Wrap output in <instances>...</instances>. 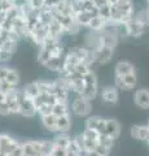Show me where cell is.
Listing matches in <instances>:
<instances>
[{"mask_svg":"<svg viewBox=\"0 0 149 156\" xmlns=\"http://www.w3.org/2000/svg\"><path fill=\"white\" fill-rule=\"evenodd\" d=\"M65 47L62 46L61 41H56V39H51V41L44 42L39 47V52H38V61L42 66L53 73L61 72L62 62H64L65 57Z\"/></svg>","mask_w":149,"mask_h":156,"instance_id":"obj_1","label":"cell"},{"mask_svg":"<svg viewBox=\"0 0 149 156\" xmlns=\"http://www.w3.org/2000/svg\"><path fill=\"white\" fill-rule=\"evenodd\" d=\"M52 139H26L22 140L23 156H49Z\"/></svg>","mask_w":149,"mask_h":156,"instance_id":"obj_2","label":"cell"},{"mask_svg":"<svg viewBox=\"0 0 149 156\" xmlns=\"http://www.w3.org/2000/svg\"><path fill=\"white\" fill-rule=\"evenodd\" d=\"M70 113L78 119H87L92 115V101L82 95H75L70 101Z\"/></svg>","mask_w":149,"mask_h":156,"instance_id":"obj_3","label":"cell"},{"mask_svg":"<svg viewBox=\"0 0 149 156\" xmlns=\"http://www.w3.org/2000/svg\"><path fill=\"white\" fill-rule=\"evenodd\" d=\"M99 81L97 77H96V73L93 72V69H90L87 73L84 74V90L82 96L87 98L92 101L93 99H96L99 95Z\"/></svg>","mask_w":149,"mask_h":156,"instance_id":"obj_4","label":"cell"},{"mask_svg":"<svg viewBox=\"0 0 149 156\" xmlns=\"http://www.w3.org/2000/svg\"><path fill=\"white\" fill-rule=\"evenodd\" d=\"M119 91H134L137 85V74L136 73H130L126 76H114V83Z\"/></svg>","mask_w":149,"mask_h":156,"instance_id":"obj_5","label":"cell"},{"mask_svg":"<svg viewBox=\"0 0 149 156\" xmlns=\"http://www.w3.org/2000/svg\"><path fill=\"white\" fill-rule=\"evenodd\" d=\"M119 91L114 85H107L104 87H100L99 89V98L100 100L103 101L104 104L108 105H114L118 103L119 100Z\"/></svg>","mask_w":149,"mask_h":156,"instance_id":"obj_6","label":"cell"},{"mask_svg":"<svg viewBox=\"0 0 149 156\" xmlns=\"http://www.w3.org/2000/svg\"><path fill=\"white\" fill-rule=\"evenodd\" d=\"M18 103H20V116L27 117V119L36 116V108H35L34 100L27 98L22 92L21 89H20V95H18Z\"/></svg>","mask_w":149,"mask_h":156,"instance_id":"obj_7","label":"cell"},{"mask_svg":"<svg viewBox=\"0 0 149 156\" xmlns=\"http://www.w3.org/2000/svg\"><path fill=\"white\" fill-rule=\"evenodd\" d=\"M114 50L115 48H113V47L103 46V47H100V48H97V50H95V51H91V53H92L93 64L107 65L108 62H110V60L113 58Z\"/></svg>","mask_w":149,"mask_h":156,"instance_id":"obj_8","label":"cell"},{"mask_svg":"<svg viewBox=\"0 0 149 156\" xmlns=\"http://www.w3.org/2000/svg\"><path fill=\"white\" fill-rule=\"evenodd\" d=\"M21 142L22 140L16 138V136L12 134L0 133V151H2L4 155L11 154L12 151L18 148L21 146Z\"/></svg>","mask_w":149,"mask_h":156,"instance_id":"obj_9","label":"cell"},{"mask_svg":"<svg viewBox=\"0 0 149 156\" xmlns=\"http://www.w3.org/2000/svg\"><path fill=\"white\" fill-rule=\"evenodd\" d=\"M0 78L5 80L14 87H20V82H21L20 73H18L17 69L8 66L7 64H0Z\"/></svg>","mask_w":149,"mask_h":156,"instance_id":"obj_10","label":"cell"},{"mask_svg":"<svg viewBox=\"0 0 149 156\" xmlns=\"http://www.w3.org/2000/svg\"><path fill=\"white\" fill-rule=\"evenodd\" d=\"M122 133V126L115 119H105V128H104V135L112 138L113 140H117Z\"/></svg>","mask_w":149,"mask_h":156,"instance_id":"obj_11","label":"cell"},{"mask_svg":"<svg viewBox=\"0 0 149 156\" xmlns=\"http://www.w3.org/2000/svg\"><path fill=\"white\" fill-rule=\"evenodd\" d=\"M104 128H105V117L91 115L84 120V129L95 130V131H99L100 134H103Z\"/></svg>","mask_w":149,"mask_h":156,"instance_id":"obj_12","label":"cell"},{"mask_svg":"<svg viewBox=\"0 0 149 156\" xmlns=\"http://www.w3.org/2000/svg\"><path fill=\"white\" fill-rule=\"evenodd\" d=\"M130 136L135 140H140L145 144L149 143V126L148 125H134L130 129Z\"/></svg>","mask_w":149,"mask_h":156,"instance_id":"obj_13","label":"cell"},{"mask_svg":"<svg viewBox=\"0 0 149 156\" xmlns=\"http://www.w3.org/2000/svg\"><path fill=\"white\" fill-rule=\"evenodd\" d=\"M134 104L141 109H149V90L136 89L134 91Z\"/></svg>","mask_w":149,"mask_h":156,"instance_id":"obj_14","label":"cell"},{"mask_svg":"<svg viewBox=\"0 0 149 156\" xmlns=\"http://www.w3.org/2000/svg\"><path fill=\"white\" fill-rule=\"evenodd\" d=\"M73 126V120H71V113L57 116L56 120V134L57 133H69Z\"/></svg>","mask_w":149,"mask_h":156,"instance_id":"obj_15","label":"cell"},{"mask_svg":"<svg viewBox=\"0 0 149 156\" xmlns=\"http://www.w3.org/2000/svg\"><path fill=\"white\" fill-rule=\"evenodd\" d=\"M114 76H126L130 73H136V68L127 60H119L114 65Z\"/></svg>","mask_w":149,"mask_h":156,"instance_id":"obj_16","label":"cell"},{"mask_svg":"<svg viewBox=\"0 0 149 156\" xmlns=\"http://www.w3.org/2000/svg\"><path fill=\"white\" fill-rule=\"evenodd\" d=\"M56 120H57V116H55V115L42 116L40 117V124L47 131L56 134Z\"/></svg>","mask_w":149,"mask_h":156,"instance_id":"obj_17","label":"cell"},{"mask_svg":"<svg viewBox=\"0 0 149 156\" xmlns=\"http://www.w3.org/2000/svg\"><path fill=\"white\" fill-rule=\"evenodd\" d=\"M49 156H66V148H61V147H57V146L52 144Z\"/></svg>","mask_w":149,"mask_h":156,"instance_id":"obj_18","label":"cell"},{"mask_svg":"<svg viewBox=\"0 0 149 156\" xmlns=\"http://www.w3.org/2000/svg\"><path fill=\"white\" fill-rule=\"evenodd\" d=\"M108 2L110 3V5H113V4H115V3L118 2V0H108Z\"/></svg>","mask_w":149,"mask_h":156,"instance_id":"obj_19","label":"cell"},{"mask_svg":"<svg viewBox=\"0 0 149 156\" xmlns=\"http://www.w3.org/2000/svg\"><path fill=\"white\" fill-rule=\"evenodd\" d=\"M0 156H4V155H3V152H2V151H0Z\"/></svg>","mask_w":149,"mask_h":156,"instance_id":"obj_20","label":"cell"},{"mask_svg":"<svg viewBox=\"0 0 149 156\" xmlns=\"http://www.w3.org/2000/svg\"><path fill=\"white\" fill-rule=\"evenodd\" d=\"M147 146H148V148H149V143H148V144H147Z\"/></svg>","mask_w":149,"mask_h":156,"instance_id":"obj_21","label":"cell"},{"mask_svg":"<svg viewBox=\"0 0 149 156\" xmlns=\"http://www.w3.org/2000/svg\"><path fill=\"white\" fill-rule=\"evenodd\" d=\"M147 125H148V126H149V121H148V124H147Z\"/></svg>","mask_w":149,"mask_h":156,"instance_id":"obj_22","label":"cell"}]
</instances>
